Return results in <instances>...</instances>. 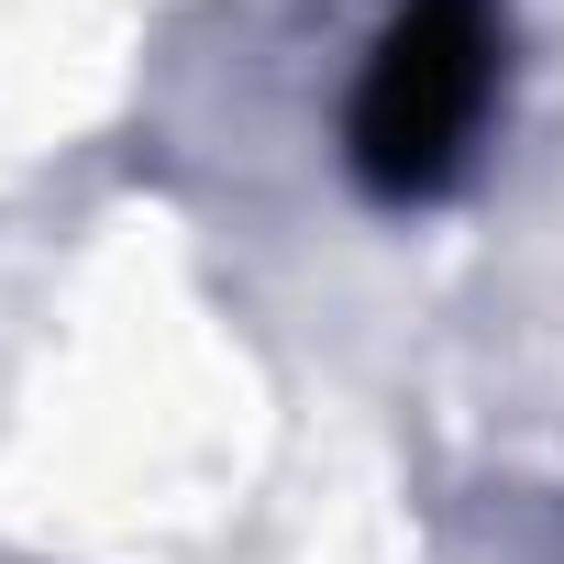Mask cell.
Wrapping results in <instances>:
<instances>
[{
  "label": "cell",
  "mask_w": 564,
  "mask_h": 564,
  "mask_svg": "<svg viewBox=\"0 0 564 564\" xmlns=\"http://www.w3.org/2000/svg\"><path fill=\"white\" fill-rule=\"evenodd\" d=\"M498 78H509V0H388L344 111V166L366 177V199L388 210L443 199L476 166Z\"/></svg>",
  "instance_id": "obj_1"
}]
</instances>
